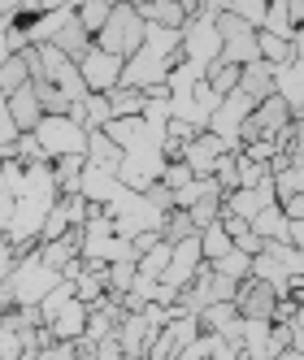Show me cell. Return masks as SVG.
Here are the masks:
<instances>
[{
	"mask_svg": "<svg viewBox=\"0 0 304 360\" xmlns=\"http://www.w3.org/2000/svg\"><path fill=\"white\" fill-rule=\"evenodd\" d=\"M144 35H148V22L139 18V9H131V5H122V0H113L109 22L96 31L91 44L100 48V53H113V57H122V61H131V57L139 53Z\"/></svg>",
	"mask_w": 304,
	"mask_h": 360,
	"instance_id": "1",
	"label": "cell"
},
{
	"mask_svg": "<svg viewBox=\"0 0 304 360\" xmlns=\"http://www.w3.org/2000/svg\"><path fill=\"white\" fill-rule=\"evenodd\" d=\"M31 135L48 152V161H53V157H70V152H83L87 148V131H83L79 122H70L65 113H44Z\"/></svg>",
	"mask_w": 304,
	"mask_h": 360,
	"instance_id": "2",
	"label": "cell"
},
{
	"mask_svg": "<svg viewBox=\"0 0 304 360\" xmlns=\"http://www.w3.org/2000/svg\"><path fill=\"white\" fill-rule=\"evenodd\" d=\"M274 300H278V291L270 287L265 278H257V274H248L239 287H235V313L243 317V321H270V313H274Z\"/></svg>",
	"mask_w": 304,
	"mask_h": 360,
	"instance_id": "3",
	"label": "cell"
},
{
	"mask_svg": "<svg viewBox=\"0 0 304 360\" xmlns=\"http://www.w3.org/2000/svg\"><path fill=\"white\" fill-rule=\"evenodd\" d=\"M226 152H239V148L231 139L213 135V131H196L191 143H187V152H183V161L191 165L196 178H213V165H217V157H226Z\"/></svg>",
	"mask_w": 304,
	"mask_h": 360,
	"instance_id": "4",
	"label": "cell"
},
{
	"mask_svg": "<svg viewBox=\"0 0 304 360\" xmlns=\"http://www.w3.org/2000/svg\"><path fill=\"white\" fill-rule=\"evenodd\" d=\"M122 57H113V53H100V48L91 44L87 48V57L79 61V74H83V83H87V91H113L118 83H122Z\"/></svg>",
	"mask_w": 304,
	"mask_h": 360,
	"instance_id": "5",
	"label": "cell"
},
{
	"mask_svg": "<svg viewBox=\"0 0 304 360\" xmlns=\"http://www.w3.org/2000/svg\"><path fill=\"white\" fill-rule=\"evenodd\" d=\"M174 252H170V265H165V274H161V282L165 287H187V282L196 278V269H200V235H191V239H183V243H170Z\"/></svg>",
	"mask_w": 304,
	"mask_h": 360,
	"instance_id": "6",
	"label": "cell"
},
{
	"mask_svg": "<svg viewBox=\"0 0 304 360\" xmlns=\"http://www.w3.org/2000/svg\"><path fill=\"white\" fill-rule=\"evenodd\" d=\"M257 109V100H248L243 91H231V96H222V105L213 109V117H209V126L205 131H213V135H222V139H231L235 143V131H239V122ZM239 148V143H235Z\"/></svg>",
	"mask_w": 304,
	"mask_h": 360,
	"instance_id": "7",
	"label": "cell"
},
{
	"mask_svg": "<svg viewBox=\"0 0 304 360\" xmlns=\"http://www.w3.org/2000/svg\"><path fill=\"white\" fill-rule=\"evenodd\" d=\"M83 157L91 169H105V174H118L122 161H126V152L105 135V131H87V148H83Z\"/></svg>",
	"mask_w": 304,
	"mask_h": 360,
	"instance_id": "8",
	"label": "cell"
},
{
	"mask_svg": "<svg viewBox=\"0 0 304 360\" xmlns=\"http://www.w3.org/2000/svg\"><path fill=\"white\" fill-rule=\"evenodd\" d=\"M44 326L53 330V339H79L83 326H87V304L83 300H65L53 313V321H44Z\"/></svg>",
	"mask_w": 304,
	"mask_h": 360,
	"instance_id": "9",
	"label": "cell"
},
{
	"mask_svg": "<svg viewBox=\"0 0 304 360\" xmlns=\"http://www.w3.org/2000/svg\"><path fill=\"white\" fill-rule=\"evenodd\" d=\"M235 91H243L248 100H261L265 96H274V65H265V61H248V65H239V87Z\"/></svg>",
	"mask_w": 304,
	"mask_h": 360,
	"instance_id": "10",
	"label": "cell"
},
{
	"mask_svg": "<svg viewBox=\"0 0 304 360\" xmlns=\"http://www.w3.org/2000/svg\"><path fill=\"white\" fill-rule=\"evenodd\" d=\"M39 117H44V109H39V100H35L31 83L22 87V91H13V96H9V122L18 126V131H35Z\"/></svg>",
	"mask_w": 304,
	"mask_h": 360,
	"instance_id": "11",
	"label": "cell"
},
{
	"mask_svg": "<svg viewBox=\"0 0 304 360\" xmlns=\"http://www.w3.org/2000/svg\"><path fill=\"white\" fill-rule=\"evenodd\" d=\"M48 44H53V48H61V53H65L70 61H83V57H87V48H91V35L79 27V18L70 13V18H65V27H61L53 39H48Z\"/></svg>",
	"mask_w": 304,
	"mask_h": 360,
	"instance_id": "12",
	"label": "cell"
},
{
	"mask_svg": "<svg viewBox=\"0 0 304 360\" xmlns=\"http://www.w3.org/2000/svg\"><path fill=\"white\" fill-rule=\"evenodd\" d=\"M83 169H87V157L83 152H70V157H57L53 165V183H57V195H74L83 187Z\"/></svg>",
	"mask_w": 304,
	"mask_h": 360,
	"instance_id": "13",
	"label": "cell"
},
{
	"mask_svg": "<svg viewBox=\"0 0 304 360\" xmlns=\"http://www.w3.org/2000/svg\"><path fill=\"white\" fill-rule=\"evenodd\" d=\"M252 117L261 122V131H265V135H278V131H283V126L291 122V109H287V100L274 91V96H265L261 105L252 109Z\"/></svg>",
	"mask_w": 304,
	"mask_h": 360,
	"instance_id": "14",
	"label": "cell"
},
{
	"mask_svg": "<svg viewBox=\"0 0 304 360\" xmlns=\"http://www.w3.org/2000/svg\"><path fill=\"white\" fill-rule=\"evenodd\" d=\"M261 252L287 274V282H291V278H304V252H300V248H291V243H283V239H265Z\"/></svg>",
	"mask_w": 304,
	"mask_h": 360,
	"instance_id": "15",
	"label": "cell"
},
{
	"mask_svg": "<svg viewBox=\"0 0 304 360\" xmlns=\"http://www.w3.org/2000/svg\"><path fill=\"white\" fill-rule=\"evenodd\" d=\"M105 96H109L113 117H144V105H148L144 87H126V83H118V87H113V91H105Z\"/></svg>",
	"mask_w": 304,
	"mask_h": 360,
	"instance_id": "16",
	"label": "cell"
},
{
	"mask_svg": "<svg viewBox=\"0 0 304 360\" xmlns=\"http://www.w3.org/2000/svg\"><path fill=\"white\" fill-rule=\"evenodd\" d=\"M248 226L257 230L261 239H287V213H283V204H265V209H257Z\"/></svg>",
	"mask_w": 304,
	"mask_h": 360,
	"instance_id": "17",
	"label": "cell"
},
{
	"mask_svg": "<svg viewBox=\"0 0 304 360\" xmlns=\"http://www.w3.org/2000/svg\"><path fill=\"white\" fill-rule=\"evenodd\" d=\"M257 53H261V61L265 65H287V61H296L291 57V39H283V35H270V31H261L257 27Z\"/></svg>",
	"mask_w": 304,
	"mask_h": 360,
	"instance_id": "18",
	"label": "cell"
},
{
	"mask_svg": "<svg viewBox=\"0 0 304 360\" xmlns=\"http://www.w3.org/2000/svg\"><path fill=\"white\" fill-rule=\"evenodd\" d=\"M109 9H113V0H79V5H74V18H79V27L96 39V31L109 22Z\"/></svg>",
	"mask_w": 304,
	"mask_h": 360,
	"instance_id": "19",
	"label": "cell"
},
{
	"mask_svg": "<svg viewBox=\"0 0 304 360\" xmlns=\"http://www.w3.org/2000/svg\"><path fill=\"white\" fill-rule=\"evenodd\" d=\"M191 235H200V230H196V221H191L187 209L161 213V239H165V243H183V239H191Z\"/></svg>",
	"mask_w": 304,
	"mask_h": 360,
	"instance_id": "20",
	"label": "cell"
},
{
	"mask_svg": "<svg viewBox=\"0 0 304 360\" xmlns=\"http://www.w3.org/2000/svg\"><path fill=\"white\" fill-rule=\"evenodd\" d=\"M105 122H113L109 96H105V91H87V96H83V131H100Z\"/></svg>",
	"mask_w": 304,
	"mask_h": 360,
	"instance_id": "21",
	"label": "cell"
},
{
	"mask_svg": "<svg viewBox=\"0 0 304 360\" xmlns=\"http://www.w3.org/2000/svg\"><path fill=\"white\" fill-rule=\"evenodd\" d=\"M205 83L213 87V96H231L235 87H239V65H231V61H213L209 70H205Z\"/></svg>",
	"mask_w": 304,
	"mask_h": 360,
	"instance_id": "22",
	"label": "cell"
},
{
	"mask_svg": "<svg viewBox=\"0 0 304 360\" xmlns=\"http://www.w3.org/2000/svg\"><path fill=\"white\" fill-rule=\"evenodd\" d=\"M27 83H31V70H27V61H22V53H13L9 61H0V91L5 96L22 91Z\"/></svg>",
	"mask_w": 304,
	"mask_h": 360,
	"instance_id": "23",
	"label": "cell"
},
{
	"mask_svg": "<svg viewBox=\"0 0 304 360\" xmlns=\"http://www.w3.org/2000/svg\"><path fill=\"white\" fill-rule=\"evenodd\" d=\"M170 252H174V248L161 239L152 252H144L139 261H135V274H139V278H152V282H161V274H165V265H170Z\"/></svg>",
	"mask_w": 304,
	"mask_h": 360,
	"instance_id": "24",
	"label": "cell"
},
{
	"mask_svg": "<svg viewBox=\"0 0 304 360\" xmlns=\"http://www.w3.org/2000/svg\"><path fill=\"white\" fill-rule=\"evenodd\" d=\"M209 265H213V274H222V278L243 282V278L252 274V256H248V252H239V248H231L226 256H217V261H209Z\"/></svg>",
	"mask_w": 304,
	"mask_h": 360,
	"instance_id": "25",
	"label": "cell"
},
{
	"mask_svg": "<svg viewBox=\"0 0 304 360\" xmlns=\"http://www.w3.org/2000/svg\"><path fill=\"white\" fill-rule=\"evenodd\" d=\"M231 248H235V243H231V235L222 230V221H213V226L200 230V256H205V261H217V256H226Z\"/></svg>",
	"mask_w": 304,
	"mask_h": 360,
	"instance_id": "26",
	"label": "cell"
},
{
	"mask_svg": "<svg viewBox=\"0 0 304 360\" xmlns=\"http://www.w3.org/2000/svg\"><path fill=\"white\" fill-rule=\"evenodd\" d=\"M191 221H196V230H205V226H213L217 217H222V195H209V200H196L191 204Z\"/></svg>",
	"mask_w": 304,
	"mask_h": 360,
	"instance_id": "27",
	"label": "cell"
},
{
	"mask_svg": "<svg viewBox=\"0 0 304 360\" xmlns=\"http://www.w3.org/2000/svg\"><path fill=\"white\" fill-rule=\"evenodd\" d=\"M139 195H144V204H152L157 213H170V209H174V191L161 183V178H152V183H148Z\"/></svg>",
	"mask_w": 304,
	"mask_h": 360,
	"instance_id": "28",
	"label": "cell"
},
{
	"mask_svg": "<svg viewBox=\"0 0 304 360\" xmlns=\"http://www.w3.org/2000/svg\"><path fill=\"white\" fill-rule=\"evenodd\" d=\"M157 178H161V183H165L170 191H179V187H187V183H191L196 174H191V165H187V161H165Z\"/></svg>",
	"mask_w": 304,
	"mask_h": 360,
	"instance_id": "29",
	"label": "cell"
},
{
	"mask_svg": "<svg viewBox=\"0 0 304 360\" xmlns=\"http://www.w3.org/2000/svg\"><path fill=\"white\" fill-rule=\"evenodd\" d=\"M0 360H22V330L0 321Z\"/></svg>",
	"mask_w": 304,
	"mask_h": 360,
	"instance_id": "30",
	"label": "cell"
},
{
	"mask_svg": "<svg viewBox=\"0 0 304 360\" xmlns=\"http://www.w3.org/2000/svg\"><path fill=\"white\" fill-rule=\"evenodd\" d=\"M287 157H291V165L304 157V113L291 117V143H287Z\"/></svg>",
	"mask_w": 304,
	"mask_h": 360,
	"instance_id": "31",
	"label": "cell"
},
{
	"mask_svg": "<svg viewBox=\"0 0 304 360\" xmlns=\"http://www.w3.org/2000/svg\"><path fill=\"white\" fill-rule=\"evenodd\" d=\"M231 243H235V248H239V252H248V256H257V252H261V248H265V239H261V235H257V230H252V226H248V230H243V235H235V239H231Z\"/></svg>",
	"mask_w": 304,
	"mask_h": 360,
	"instance_id": "32",
	"label": "cell"
},
{
	"mask_svg": "<svg viewBox=\"0 0 304 360\" xmlns=\"http://www.w3.org/2000/svg\"><path fill=\"white\" fill-rule=\"evenodd\" d=\"M13 265H18V256H13V248H9V239H5V230H0V282L13 274Z\"/></svg>",
	"mask_w": 304,
	"mask_h": 360,
	"instance_id": "33",
	"label": "cell"
},
{
	"mask_svg": "<svg viewBox=\"0 0 304 360\" xmlns=\"http://www.w3.org/2000/svg\"><path fill=\"white\" fill-rule=\"evenodd\" d=\"M283 213H287V217H296V221H304V191H296V195H287V200H283Z\"/></svg>",
	"mask_w": 304,
	"mask_h": 360,
	"instance_id": "34",
	"label": "cell"
},
{
	"mask_svg": "<svg viewBox=\"0 0 304 360\" xmlns=\"http://www.w3.org/2000/svg\"><path fill=\"white\" fill-rule=\"evenodd\" d=\"M283 243H291V248H300V252H304V221L287 217V239H283Z\"/></svg>",
	"mask_w": 304,
	"mask_h": 360,
	"instance_id": "35",
	"label": "cell"
},
{
	"mask_svg": "<svg viewBox=\"0 0 304 360\" xmlns=\"http://www.w3.org/2000/svg\"><path fill=\"white\" fill-rule=\"evenodd\" d=\"M291 57H304V31L291 35Z\"/></svg>",
	"mask_w": 304,
	"mask_h": 360,
	"instance_id": "36",
	"label": "cell"
},
{
	"mask_svg": "<svg viewBox=\"0 0 304 360\" xmlns=\"http://www.w3.org/2000/svg\"><path fill=\"white\" fill-rule=\"evenodd\" d=\"M122 5H131V9H144V5H152V0H122Z\"/></svg>",
	"mask_w": 304,
	"mask_h": 360,
	"instance_id": "37",
	"label": "cell"
},
{
	"mask_svg": "<svg viewBox=\"0 0 304 360\" xmlns=\"http://www.w3.org/2000/svg\"><path fill=\"white\" fill-rule=\"evenodd\" d=\"M300 31H304V22H300Z\"/></svg>",
	"mask_w": 304,
	"mask_h": 360,
	"instance_id": "38",
	"label": "cell"
}]
</instances>
